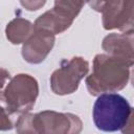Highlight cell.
<instances>
[{
    "label": "cell",
    "instance_id": "obj_1",
    "mask_svg": "<svg viewBox=\"0 0 134 134\" xmlns=\"http://www.w3.org/2000/svg\"><path fill=\"white\" fill-rule=\"evenodd\" d=\"M131 114L128 100L117 93H104L99 95L93 106V121L97 129L113 132L121 130Z\"/></svg>",
    "mask_w": 134,
    "mask_h": 134
}]
</instances>
